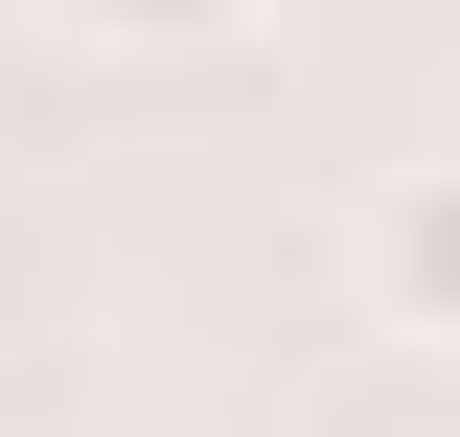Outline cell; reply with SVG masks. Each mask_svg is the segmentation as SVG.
Returning a JSON list of instances; mask_svg holds the SVG:
<instances>
[{"mask_svg": "<svg viewBox=\"0 0 460 437\" xmlns=\"http://www.w3.org/2000/svg\"><path fill=\"white\" fill-rule=\"evenodd\" d=\"M69 47H115V69H184V47H230V23H253V0H47Z\"/></svg>", "mask_w": 460, "mask_h": 437, "instance_id": "7a4b0ae2", "label": "cell"}, {"mask_svg": "<svg viewBox=\"0 0 460 437\" xmlns=\"http://www.w3.org/2000/svg\"><path fill=\"white\" fill-rule=\"evenodd\" d=\"M368 323H392V345H460V162H392V184H368Z\"/></svg>", "mask_w": 460, "mask_h": 437, "instance_id": "6da1fadb", "label": "cell"}]
</instances>
